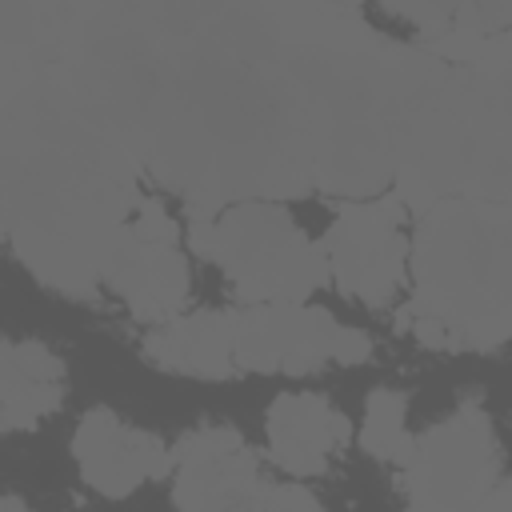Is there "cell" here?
Wrapping results in <instances>:
<instances>
[{
  "label": "cell",
  "instance_id": "1",
  "mask_svg": "<svg viewBox=\"0 0 512 512\" xmlns=\"http://www.w3.org/2000/svg\"><path fill=\"white\" fill-rule=\"evenodd\" d=\"M140 200L132 156L60 76L4 88V240L44 288L92 300Z\"/></svg>",
  "mask_w": 512,
  "mask_h": 512
},
{
  "label": "cell",
  "instance_id": "2",
  "mask_svg": "<svg viewBox=\"0 0 512 512\" xmlns=\"http://www.w3.org/2000/svg\"><path fill=\"white\" fill-rule=\"evenodd\" d=\"M412 328L432 348L512 340V204L440 200L412 236Z\"/></svg>",
  "mask_w": 512,
  "mask_h": 512
},
{
  "label": "cell",
  "instance_id": "3",
  "mask_svg": "<svg viewBox=\"0 0 512 512\" xmlns=\"http://www.w3.org/2000/svg\"><path fill=\"white\" fill-rule=\"evenodd\" d=\"M188 212V248L212 260L248 304H304L328 280L324 248L276 200Z\"/></svg>",
  "mask_w": 512,
  "mask_h": 512
},
{
  "label": "cell",
  "instance_id": "4",
  "mask_svg": "<svg viewBox=\"0 0 512 512\" xmlns=\"http://www.w3.org/2000/svg\"><path fill=\"white\" fill-rule=\"evenodd\" d=\"M176 512H324L300 480L264 476L256 452L228 424L184 432L172 448Z\"/></svg>",
  "mask_w": 512,
  "mask_h": 512
},
{
  "label": "cell",
  "instance_id": "5",
  "mask_svg": "<svg viewBox=\"0 0 512 512\" xmlns=\"http://www.w3.org/2000/svg\"><path fill=\"white\" fill-rule=\"evenodd\" d=\"M504 480V452L480 404L424 428L404 460L408 512H480Z\"/></svg>",
  "mask_w": 512,
  "mask_h": 512
},
{
  "label": "cell",
  "instance_id": "6",
  "mask_svg": "<svg viewBox=\"0 0 512 512\" xmlns=\"http://www.w3.org/2000/svg\"><path fill=\"white\" fill-rule=\"evenodd\" d=\"M372 336L312 304H252L236 312V368L304 376L324 364H368Z\"/></svg>",
  "mask_w": 512,
  "mask_h": 512
},
{
  "label": "cell",
  "instance_id": "7",
  "mask_svg": "<svg viewBox=\"0 0 512 512\" xmlns=\"http://www.w3.org/2000/svg\"><path fill=\"white\" fill-rule=\"evenodd\" d=\"M404 216H408L404 200L388 192L352 200L336 212L320 248L328 260V280L348 300H360L372 308L396 300L408 276V260H412Z\"/></svg>",
  "mask_w": 512,
  "mask_h": 512
},
{
  "label": "cell",
  "instance_id": "8",
  "mask_svg": "<svg viewBox=\"0 0 512 512\" xmlns=\"http://www.w3.org/2000/svg\"><path fill=\"white\" fill-rule=\"evenodd\" d=\"M72 460L80 480L108 500H124L148 480L172 472V448L148 428L124 424L112 408H88L80 416L72 432Z\"/></svg>",
  "mask_w": 512,
  "mask_h": 512
},
{
  "label": "cell",
  "instance_id": "9",
  "mask_svg": "<svg viewBox=\"0 0 512 512\" xmlns=\"http://www.w3.org/2000/svg\"><path fill=\"white\" fill-rule=\"evenodd\" d=\"M268 456L296 480L324 476L332 460L352 444V420L324 392H280L264 416Z\"/></svg>",
  "mask_w": 512,
  "mask_h": 512
},
{
  "label": "cell",
  "instance_id": "10",
  "mask_svg": "<svg viewBox=\"0 0 512 512\" xmlns=\"http://www.w3.org/2000/svg\"><path fill=\"white\" fill-rule=\"evenodd\" d=\"M104 288H112L128 312L144 324H164L172 316H180L184 300H188V256L180 252V244H148L128 236L108 268Z\"/></svg>",
  "mask_w": 512,
  "mask_h": 512
},
{
  "label": "cell",
  "instance_id": "11",
  "mask_svg": "<svg viewBox=\"0 0 512 512\" xmlns=\"http://www.w3.org/2000/svg\"><path fill=\"white\" fill-rule=\"evenodd\" d=\"M148 364L196 376V380H232L236 368V312H180L164 324H156L144 336Z\"/></svg>",
  "mask_w": 512,
  "mask_h": 512
},
{
  "label": "cell",
  "instance_id": "12",
  "mask_svg": "<svg viewBox=\"0 0 512 512\" xmlns=\"http://www.w3.org/2000/svg\"><path fill=\"white\" fill-rule=\"evenodd\" d=\"M68 368L40 340H4L0 348V428L20 432L64 404Z\"/></svg>",
  "mask_w": 512,
  "mask_h": 512
},
{
  "label": "cell",
  "instance_id": "13",
  "mask_svg": "<svg viewBox=\"0 0 512 512\" xmlns=\"http://www.w3.org/2000/svg\"><path fill=\"white\" fill-rule=\"evenodd\" d=\"M416 436L408 432V396L400 388H372L364 400V424H360V448L372 460L400 464L412 456Z\"/></svg>",
  "mask_w": 512,
  "mask_h": 512
},
{
  "label": "cell",
  "instance_id": "14",
  "mask_svg": "<svg viewBox=\"0 0 512 512\" xmlns=\"http://www.w3.org/2000/svg\"><path fill=\"white\" fill-rule=\"evenodd\" d=\"M132 236L148 240V244H180V224L172 220V212L156 196H144L136 216H132Z\"/></svg>",
  "mask_w": 512,
  "mask_h": 512
},
{
  "label": "cell",
  "instance_id": "15",
  "mask_svg": "<svg viewBox=\"0 0 512 512\" xmlns=\"http://www.w3.org/2000/svg\"><path fill=\"white\" fill-rule=\"evenodd\" d=\"M0 512H36V508H32V504H24L16 492H8V496L0 500Z\"/></svg>",
  "mask_w": 512,
  "mask_h": 512
}]
</instances>
